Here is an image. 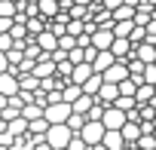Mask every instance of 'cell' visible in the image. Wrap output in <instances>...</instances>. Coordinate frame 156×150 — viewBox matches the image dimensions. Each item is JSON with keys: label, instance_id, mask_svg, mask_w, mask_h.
<instances>
[{"label": "cell", "instance_id": "1", "mask_svg": "<svg viewBox=\"0 0 156 150\" xmlns=\"http://www.w3.org/2000/svg\"><path fill=\"white\" fill-rule=\"evenodd\" d=\"M70 135H73V132H70L64 123H49V129H46V135H43V138H46V144H49V147H67Z\"/></svg>", "mask_w": 156, "mask_h": 150}, {"label": "cell", "instance_id": "2", "mask_svg": "<svg viewBox=\"0 0 156 150\" xmlns=\"http://www.w3.org/2000/svg\"><path fill=\"white\" fill-rule=\"evenodd\" d=\"M104 132H107V129H104V123H101V120H86V123H83V129L76 132V135H80V138L92 147V144H101Z\"/></svg>", "mask_w": 156, "mask_h": 150}, {"label": "cell", "instance_id": "3", "mask_svg": "<svg viewBox=\"0 0 156 150\" xmlns=\"http://www.w3.org/2000/svg\"><path fill=\"white\" fill-rule=\"evenodd\" d=\"M67 113H70V104H67V101H52V104H46V107H43L46 123H64V120H67Z\"/></svg>", "mask_w": 156, "mask_h": 150}, {"label": "cell", "instance_id": "4", "mask_svg": "<svg viewBox=\"0 0 156 150\" xmlns=\"http://www.w3.org/2000/svg\"><path fill=\"white\" fill-rule=\"evenodd\" d=\"M126 120H129V116H126V110H119L116 104H107V107H104V113H101V123H104V129H119Z\"/></svg>", "mask_w": 156, "mask_h": 150}, {"label": "cell", "instance_id": "5", "mask_svg": "<svg viewBox=\"0 0 156 150\" xmlns=\"http://www.w3.org/2000/svg\"><path fill=\"white\" fill-rule=\"evenodd\" d=\"M129 77V64L126 61H113V64H107L104 70H101V80L104 83H119V80H126Z\"/></svg>", "mask_w": 156, "mask_h": 150}, {"label": "cell", "instance_id": "6", "mask_svg": "<svg viewBox=\"0 0 156 150\" xmlns=\"http://www.w3.org/2000/svg\"><path fill=\"white\" fill-rule=\"evenodd\" d=\"M110 52H113V58H116V61H126V58H132V40H129V37H113V43H110Z\"/></svg>", "mask_w": 156, "mask_h": 150}, {"label": "cell", "instance_id": "7", "mask_svg": "<svg viewBox=\"0 0 156 150\" xmlns=\"http://www.w3.org/2000/svg\"><path fill=\"white\" fill-rule=\"evenodd\" d=\"M0 92H3L6 98L19 92V77H16V70H3V73H0Z\"/></svg>", "mask_w": 156, "mask_h": 150}, {"label": "cell", "instance_id": "8", "mask_svg": "<svg viewBox=\"0 0 156 150\" xmlns=\"http://www.w3.org/2000/svg\"><path fill=\"white\" fill-rule=\"evenodd\" d=\"M34 43H37V46H40L43 52H52V49L58 46V37H55V34H52L49 28H43L40 34H34Z\"/></svg>", "mask_w": 156, "mask_h": 150}, {"label": "cell", "instance_id": "9", "mask_svg": "<svg viewBox=\"0 0 156 150\" xmlns=\"http://www.w3.org/2000/svg\"><path fill=\"white\" fill-rule=\"evenodd\" d=\"M119 95V89H116V83H101L98 86V92H95V98L101 101V104H113V98Z\"/></svg>", "mask_w": 156, "mask_h": 150}, {"label": "cell", "instance_id": "10", "mask_svg": "<svg viewBox=\"0 0 156 150\" xmlns=\"http://www.w3.org/2000/svg\"><path fill=\"white\" fill-rule=\"evenodd\" d=\"M101 144H104L107 150H122V147H126V141H122L119 129H107V132H104V138H101Z\"/></svg>", "mask_w": 156, "mask_h": 150}, {"label": "cell", "instance_id": "11", "mask_svg": "<svg viewBox=\"0 0 156 150\" xmlns=\"http://www.w3.org/2000/svg\"><path fill=\"white\" fill-rule=\"evenodd\" d=\"M95 67L89 64V61H80V64H73V70H70V83H86V77H89V73H92Z\"/></svg>", "mask_w": 156, "mask_h": 150}, {"label": "cell", "instance_id": "12", "mask_svg": "<svg viewBox=\"0 0 156 150\" xmlns=\"http://www.w3.org/2000/svg\"><path fill=\"white\" fill-rule=\"evenodd\" d=\"M37 9H40V19H46V22H49V19H55V16H58V9H61V6H58V0H37Z\"/></svg>", "mask_w": 156, "mask_h": 150}, {"label": "cell", "instance_id": "13", "mask_svg": "<svg viewBox=\"0 0 156 150\" xmlns=\"http://www.w3.org/2000/svg\"><path fill=\"white\" fill-rule=\"evenodd\" d=\"M113 61H116V58H113V52H110V49H98V52H95V58H92V67L101 73V70H104L107 64H113Z\"/></svg>", "mask_w": 156, "mask_h": 150}, {"label": "cell", "instance_id": "14", "mask_svg": "<svg viewBox=\"0 0 156 150\" xmlns=\"http://www.w3.org/2000/svg\"><path fill=\"white\" fill-rule=\"evenodd\" d=\"M80 95H83V86L80 83H64L61 86V101H67V104H73Z\"/></svg>", "mask_w": 156, "mask_h": 150}, {"label": "cell", "instance_id": "15", "mask_svg": "<svg viewBox=\"0 0 156 150\" xmlns=\"http://www.w3.org/2000/svg\"><path fill=\"white\" fill-rule=\"evenodd\" d=\"M132 28H135V19H119V22H110L113 37H129V34H132Z\"/></svg>", "mask_w": 156, "mask_h": 150}, {"label": "cell", "instance_id": "16", "mask_svg": "<svg viewBox=\"0 0 156 150\" xmlns=\"http://www.w3.org/2000/svg\"><path fill=\"white\" fill-rule=\"evenodd\" d=\"M6 129H9V135H16V138H25V135H28V120L19 113L16 120H9V123H6Z\"/></svg>", "mask_w": 156, "mask_h": 150}, {"label": "cell", "instance_id": "17", "mask_svg": "<svg viewBox=\"0 0 156 150\" xmlns=\"http://www.w3.org/2000/svg\"><path fill=\"white\" fill-rule=\"evenodd\" d=\"M153 83H138V89H135V104H147L150 98H153Z\"/></svg>", "mask_w": 156, "mask_h": 150}, {"label": "cell", "instance_id": "18", "mask_svg": "<svg viewBox=\"0 0 156 150\" xmlns=\"http://www.w3.org/2000/svg\"><path fill=\"white\" fill-rule=\"evenodd\" d=\"M83 123H86V113H76V110H70V113H67V120H64V126H67L73 135L83 129Z\"/></svg>", "mask_w": 156, "mask_h": 150}, {"label": "cell", "instance_id": "19", "mask_svg": "<svg viewBox=\"0 0 156 150\" xmlns=\"http://www.w3.org/2000/svg\"><path fill=\"white\" fill-rule=\"evenodd\" d=\"M92 104H95V95H89V92H83L80 98H76V101L70 104V110H76V113H86V110H89Z\"/></svg>", "mask_w": 156, "mask_h": 150}, {"label": "cell", "instance_id": "20", "mask_svg": "<svg viewBox=\"0 0 156 150\" xmlns=\"http://www.w3.org/2000/svg\"><path fill=\"white\" fill-rule=\"evenodd\" d=\"M101 83H104V80H101V73H98V70H92L89 77H86V83H83V92H89V95H95Z\"/></svg>", "mask_w": 156, "mask_h": 150}, {"label": "cell", "instance_id": "21", "mask_svg": "<svg viewBox=\"0 0 156 150\" xmlns=\"http://www.w3.org/2000/svg\"><path fill=\"white\" fill-rule=\"evenodd\" d=\"M46 129H49L46 116H37V120H28V135H46Z\"/></svg>", "mask_w": 156, "mask_h": 150}, {"label": "cell", "instance_id": "22", "mask_svg": "<svg viewBox=\"0 0 156 150\" xmlns=\"http://www.w3.org/2000/svg\"><path fill=\"white\" fill-rule=\"evenodd\" d=\"M22 116L25 120H37V116H43V107L37 101H28V104H22Z\"/></svg>", "mask_w": 156, "mask_h": 150}, {"label": "cell", "instance_id": "23", "mask_svg": "<svg viewBox=\"0 0 156 150\" xmlns=\"http://www.w3.org/2000/svg\"><path fill=\"white\" fill-rule=\"evenodd\" d=\"M116 89H119V95H135L138 83H135L132 77H126V80H119V83H116Z\"/></svg>", "mask_w": 156, "mask_h": 150}, {"label": "cell", "instance_id": "24", "mask_svg": "<svg viewBox=\"0 0 156 150\" xmlns=\"http://www.w3.org/2000/svg\"><path fill=\"white\" fill-rule=\"evenodd\" d=\"M113 104H116L119 110H126V113H129V110L135 107V95H116V98H113Z\"/></svg>", "mask_w": 156, "mask_h": 150}, {"label": "cell", "instance_id": "25", "mask_svg": "<svg viewBox=\"0 0 156 150\" xmlns=\"http://www.w3.org/2000/svg\"><path fill=\"white\" fill-rule=\"evenodd\" d=\"M141 83H156V64H153V61L144 64V70H141Z\"/></svg>", "mask_w": 156, "mask_h": 150}, {"label": "cell", "instance_id": "26", "mask_svg": "<svg viewBox=\"0 0 156 150\" xmlns=\"http://www.w3.org/2000/svg\"><path fill=\"white\" fill-rule=\"evenodd\" d=\"M22 110L16 107V104H6V107H0V120H3V123H9V120H16Z\"/></svg>", "mask_w": 156, "mask_h": 150}, {"label": "cell", "instance_id": "27", "mask_svg": "<svg viewBox=\"0 0 156 150\" xmlns=\"http://www.w3.org/2000/svg\"><path fill=\"white\" fill-rule=\"evenodd\" d=\"M16 12H19L16 0H0V16H16Z\"/></svg>", "mask_w": 156, "mask_h": 150}, {"label": "cell", "instance_id": "28", "mask_svg": "<svg viewBox=\"0 0 156 150\" xmlns=\"http://www.w3.org/2000/svg\"><path fill=\"white\" fill-rule=\"evenodd\" d=\"M129 40H132V46H135V43H141V40H147V28H144V25H135V28H132V34H129Z\"/></svg>", "mask_w": 156, "mask_h": 150}, {"label": "cell", "instance_id": "29", "mask_svg": "<svg viewBox=\"0 0 156 150\" xmlns=\"http://www.w3.org/2000/svg\"><path fill=\"white\" fill-rule=\"evenodd\" d=\"M104 107H107V104H101V101L95 98V104H92V107L86 110V120H101V113H104Z\"/></svg>", "mask_w": 156, "mask_h": 150}, {"label": "cell", "instance_id": "30", "mask_svg": "<svg viewBox=\"0 0 156 150\" xmlns=\"http://www.w3.org/2000/svg\"><path fill=\"white\" fill-rule=\"evenodd\" d=\"M89 144L80 138V135H70V141H67V150H86Z\"/></svg>", "mask_w": 156, "mask_h": 150}, {"label": "cell", "instance_id": "31", "mask_svg": "<svg viewBox=\"0 0 156 150\" xmlns=\"http://www.w3.org/2000/svg\"><path fill=\"white\" fill-rule=\"evenodd\" d=\"M12 43H16V40H12V34H9V31H3V34H0V52H6Z\"/></svg>", "mask_w": 156, "mask_h": 150}, {"label": "cell", "instance_id": "32", "mask_svg": "<svg viewBox=\"0 0 156 150\" xmlns=\"http://www.w3.org/2000/svg\"><path fill=\"white\" fill-rule=\"evenodd\" d=\"M119 3H122V0H101V6H104V9H116Z\"/></svg>", "mask_w": 156, "mask_h": 150}, {"label": "cell", "instance_id": "33", "mask_svg": "<svg viewBox=\"0 0 156 150\" xmlns=\"http://www.w3.org/2000/svg\"><path fill=\"white\" fill-rule=\"evenodd\" d=\"M3 70H9V58H6V52H0V73Z\"/></svg>", "mask_w": 156, "mask_h": 150}, {"label": "cell", "instance_id": "34", "mask_svg": "<svg viewBox=\"0 0 156 150\" xmlns=\"http://www.w3.org/2000/svg\"><path fill=\"white\" fill-rule=\"evenodd\" d=\"M31 150H55V147H49V144H46V138H43V141H37Z\"/></svg>", "mask_w": 156, "mask_h": 150}, {"label": "cell", "instance_id": "35", "mask_svg": "<svg viewBox=\"0 0 156 150\" xmlns=\"http://www.w3.org/2000/svg\"><path fill=\"white\" fill-rule=\"evenodd\" d=\"M6 104H9V98H6L3 92H0V107H6Z\"/></svg>", "mask_w": 156, "mask_h": 150}, {"label": "cell", "instance_id": "36", "mask_svg": "<svg viewBox=\"0 0 156 150\" xmlns=\"http://www.w3.org/2000/svg\"><path fill=\"white\" fill-rule=\"evenodd\" d=\"M89 150H107V147H104V144H92Z\"/></svg>", "mask_w": 156, "mask_h": 150}, {"label": "cell", "instance_id": "37", "mask_svg": "<svg viewBox=\"0 0 156 150\" xmlns=\"http://www.w3.org/2000/svg\"><path fill=\"white\" fill-rule=\"evenodd\" d=\"M70 3H83V6H89V3H92V0H70Z\"/></svg>", "mask_w": 156, "mask_h": 150}, {"label": "cell", "instance_id": "38", "mask_svg": "<svg viewBox=\"0 0 156 150\" xmlns=\"http://www.w3.org/2000/svg\"><path fill=\"white\" fill-rule=\"evenodd\" d=\"M25 3H37V0H25Z\"/></svg>", "mask_w": 156, "mask_h": 150}, {"label": "cell", "instance_id": "39", "mask_svg": "<svg viewBox=\"0 0 156 150\" xmlns=\"http://www.w3.org/2000/svg\"><path fill=\"white\" fill-rule=\"evenodd\" d=\"M153 135H156V126H153Z\"/></svg>", "mask_w": 156, "mask_h": 150}, {"label": "cell", "instance_id": "40", "mask_svg": "<svg viewBox=\"0 0 156 150\" xmlns=\"http://www.w3.org/2000/svg\"><path fill=\"white\" fill-rule=\"evenodd\" d=\"M153 64H156V61H153Z\"/></svg>", "mask_w": 156, "mask_h": 150}]
</instances>
